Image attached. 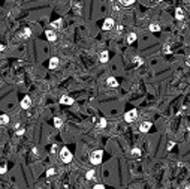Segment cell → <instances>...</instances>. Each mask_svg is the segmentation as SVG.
Returning a JSON list of instances; mask_svg holds the SVG:
<instances>
[{
  "mask_svg": "<svg viewBox=\"0 0 190 189\" xmlns=\"http://www.w3.org/2000/svg\"><path fill=\"white\" fill-rule=\"evenodd\" d=\"M60 159H62V162H64V164H69V162H72L73 155L67 147H62V150H60Z\"/></svg>",
  "mask_w": 190,
  "mask_h": 189,
  "instance_id": "6da1fadb",
  "label": "cell"
},
{
  "mask_svg": "<svg viewBox=\"0 0 190 189\" xmlns=\"http://www.w3.org/2000/svg\"><path fill=\"white\" fill-rule=\"evenodd\" d=\"M102 158H103V150H94L90 155V162L93 165H99L102 162Z\"/></svg>",
  "mask_w": 190,
  "mask_h": 189,
  "instance_id": "7a4b0ae2",
  "label": "cell"
},
{
  "mask_svg": "<svg viewBox=\"0 0 190 189\" xmlns=\"http://www.w3.org/2000/svg\"><path fill=\"white\" fill-rule=\"evenodd\" d=\"M136 119H138V111H136L135 108H133V110H129L127 113L124 114V120H126L127 123H133Z\"/></svg>",
  "mask_w": 190,
  "mask_h": 189,
  "instance_id": "3957f363",
  "label": "cell"
},
{
  "mask_svg": "<svg viewBox=\"0 0 190 189\" xmlns=\"http://www.w3.org/2000/svg\"><path fill=\"white\" fill-rule=\"evenodd\" d=\"M32 107V99H30V96H24L23 99H21V108L23 110H29Z\"/></svg>",
  "mask_w": 190,
  "mask_h": 189,
  "instance_id": "277c9868",
  "label": "cell"
},
{
  "mask_svg": "<svg viewBox=\"0 0 190 189\" xmlns=\"http://www.w3.org/2000/svg\"><path fill=\"white\" fill-rule=\"evenodd\" d=\"M114 20H112V18H106L105 21H103V24H102V29L103 30H111L112 27H114Z\"/></svg>",
  "mask_w": 190,
  "mask_h": 189,
  "instance_id": "5b68a950",
  "label": "cell"
},
{
  "mask_svg": "<svg viewBox=\"0 0 190 189\" xmlns=\"http://www.w3.org/2000/svg\"><path fill=\"white\" fill-rule=\"evenodd\" d=\"M45 38L49 42H54V41H57V33L54 30H45Z\"/></svg>",
  "mask_w": 190,
  "mask_h": 189,
  "instance_id": "8992f818",
  "label": "cell"
},
{
  "mask_svg": "<svg viewBox=\"0 0 190 189\" xmlns=\"http://www.w3.org/2000/svg\"><path fill=\"white\" fill-rule=\"evenodd\" d=\"M60 104H63V105H72V104H73V98L67 96V94H63V96L60 98Z\"/></svg>",
  "mask_w": 190,
  "mask_h": 189,
  "instance_id": "52a82bcc",
  "label": "cell"
},
{
  "mask_svg": "<svg viewBox=\"0 0 190 189\" xmlns=\"http://www.w3.org/2000/svg\"><path fill=\"white\" fill-rule=\"evenodd\" d=\"M151 126H153L151 122H142V123L139 125V131L145 134V132H148V131L151 129Z\"/></svg>",
  "mask_w": 190,
  "mask_h": 189,
  "instance_id": "ba28073f",
  "label": "cell"
},
{
  "mask_svg": "<svg viewBox=\"0 0 190 189\" xmlns=\"http://www.w3.org/2000/svg\"><path fill=\"white\" fill-rule=\"evenodd\" d=\"M106 84H108V87H112V89H115L117 86H118V83H117V78H115V77H108Z\"/></svg>",
  "mask_w": 190,
  "mask_h": 189,
  "instance_id": "9c48e42d",
  "label": "cell"
},
{
  "mask_svg": "<svg viewBox=\"0 0 190 189\" xmlns=\"http://www.w3.org/2000/svg\"><path fill=\"white\" fill-rule=\"evenodd\" d=\"M99 60H100V63H106L108 60H109V53L105 50V51H102V53L99 54Z\"/></svg>",
  "mask_w": 190,
  "mask_h": 189,
  "instance_id": "30bf717a",
  "label": "cell"
},
{
  "mask_svg": "<svg viewBox=\"0 0 190 189\" xmlns=\"http://www.w3.org/2000/svg\"><path fill=\"white\" fill-rule=\"evenodd\" d=\"M58 63H60V60H58V57H51L49 59V69H56V68L58 66Z\"/></svg>",
  "mask_w": 190,
  "mask_h": 189,
  "instance_id": "8fae6325",
  "label": "cell"
},
{
  "mask_svg": "<svg viewBox=\"0 0 190 189\" xmlns=\"http://www.w3.org/2000/svg\"><path fill=\"white\" fill-rule=\"evenodd\" d=\"M63 26V20L62 18H57V20H54L53 23H51V27L53 29H60Z\"/></svg>",
  "mask_w": 190,
  "mask_h": 189,
  "instance_id": "7c38bea8",
  "label": "cell"
},
{
  "mask_svg": "<svg viewBox=\"0 0 190 189\" xmlns=\"http://www.w3.org/2000/svg\"><path fill=\"white\" fill-rule=\"evenodd\" d=\"M94 176H96V171H94V168L88 170L87 173H85V179H87V180H93V179H94Z\"/></svg>",
  "mask_w": 190,
  "mask_h": 189,
  "instance_id": "4fadbf2b",
  "label": "cell"
},
{
  "mask_svg": "<svg viewBox=\"0 0 190 189\" xmlns=\"http://www.w3.org/2000/svg\"><path fill=\"white\" fill-rule=\"evenodd\" d=\"M136 38H138V36H136V33H133V32H132V33H129V35H127V39H126V41H127V44H133V42L136 41Z\"/></svg>",
  "mask_w": 190,
  "mask_h": 189,
  "instance_id": "5bb4252c",
  "label": "cell"
},
{
  "mask_svg": "<svg viewBox=\"0 0 190 189\" xmlns=\"http://www.w3.org/2000/svg\"><path fill=\"white\" fill-rule=\"evenodd\" d=\"M175 17H177V20H183V18H184V11L181 9V8H177V11H175Z\"/></svg>",
  "mask_w": 190,
  "mask_h": 189,
  "instance_id": "9a60e30c",
  "label": "cell"
},
{
  "mask_svg": "<svg viewBox=\"0 0 190 189\" xmlns=\"http://www.w3.org/2000/svg\"><path fill=\"white\" fill-rule=\"evenodd\" d=\"M54 126L57 128V129H60V128L63 126V119L62 117H56L54 119Z\"/></svg>",
  "mask_w": 190,
  "mask_h": 189,
  "instance_id": "2e32d148",
  "label": "cell"
},
{
  "mask_svg": "<svg viewBox=\"0 0 190 189\" xmlns=\"http://www.w3.org/2000/svg\"><path fill=\"white\" fill-rule=\"evenodd\" d=\"M0 122H2V125H8V123H9V116H8V114H2V116H0Z\"/></svg>",
  "mask_w": 190,
  "mask_h": 189,
  "instance_id": "e0dca14e",
  "label": "cell"
},
{
  "mask_svg": "<svg viewBox=\"0 0 190 189\" xmlns=\"http://www.w3.org/2000/svg\"><path fill=\"white\" fill-rule=\"evenodd\" d=\"M30 35H32V29H30V27H25V29L23 30V38L27 39V38H30Z\"/></svg>",
  "mask_w": 190,
  "mask_h": 189,
  "instance_id": "ac0fdd59",
  "label": "cell"
},
{
  "mask_svg": "<svg viewBox=\"0 0 190 189\" xmlns=\"http://www.w3.org/2000/svg\"><path fill=\"white\" fill-rule=\"evenodd\" d=\"M120 5H123V6H130L135 3V0H118Z\"/></svg>",
  "mask_w": 190,
  "mask_h": 189,
  "instance_id": "d6986e66",
  "label": "cell"
},
{
  "mask_svg": "<svg viewBox=\"0 0 190 189\" xmlns=\"http://www.w3.org/2000/svg\"><path fill=\"white\" fill-rule=\"evenodd\" d=\"M150 30H151V32H159V30H160V26H159L157 23H151V24H150Z\"/></svg>",
  "mask_w": 190,
  "mask_h": 189,
  "instance_id": "ffe728a7",
  "label": "cell"
},
{
  "mask_svg": "<svg viewBox=\"0 0 190 189\" xmlns=\"http://www.w3.org/2000/svg\"><path fill=\"white\" fill-rule=\"evenodd\" d=\"M108 122H106V119H100L99 120V128H106Z\"/></svg>",
  "mask_w": 190,
  "mask_h": 189,
  "instance_id": "44dd1931",
  "label": "cell"
},
{
  "mask_svg": "<svg viewBox=\"0 0 190 189\" xmlns=\"http://www.w3.org/2000/svg\"><path fill=\"white\" fill-rule=\"evenodd\" d=\"M132 155H133V156H139V155H141V149L133 147V149H132Z\"/></svg>",
  "mask_w": 190,
  "mask_h": 189,
  "instance_id": "7402d4cb",
  "label": "cell"
},
{
  "mask_svg": "<svg viewBox=\"0 0 190 189\" xmlns=\"http://www.w3.org/2000/svg\"><path fill=\"white\" fill-rule=\"evenodd\" d=\"M133 62L138 63V65H142V63H144V60H142L141 57H133Z\"/></svg>",
  "mask_w": 190,
  "mask_h": 189,
  "instance_id": "603a6c76",
  "label": "cell"
},
{
  "mask_svg": "<svg viewBox=\"0 0 190 189\" xmlns=\"http://www.w3.org/2000/svg\"><path fill=\"white\" fill-rule=\"evenodd\" d=\"M54 173H56V170H54V168H49V170H48V171H47V176H48V177H49V176H53V174H54Z\"/></svg>",
  "mask_w": 190,
  "mask_h": 189,
  "instance_id": "cb8c5ba5",
  "label": "cell"
},
{
  "mask_svg": "<svg viewBox=\"0 0 190 189\" xmlns=\"http://www.w3.org/2000/svg\"><path fill=\"white\" fill-rule=\"evenodd\" d=\"M163 53H165V54H169V53H171V48H169V45H165V48H163Z\"/></svg>",
  "mask_w": 190,
  "mask_h": 189,
  "instance_id": "d4e9b609",
  "label": "cell"
},
{
  "mask_svg": "<svg viewBox=\"0 0 190 189\" xmlns=\"http://www.w3.org/2000/svg\"><path fill=\"white\" fill-rule=\"evenodd\" d=\"M175 146V143L174 141H169V144H168V150H172V147Z\"/></svg>",
  "mask_w": 190,
  "mask_h": 189,
  "instance_id": "484cf974",
  "label": "cell"
},
{
  "mask_svg": "<svg viewBox=\"0 0 190 189\" xmlns=\"http://www.w3.org/2000/svg\"><path fill=\"white\" fill-rule=\"evenodd\" d=\"M51 152H53V153L57 152V144H53V146H51Z\"/></svg>",
  "mask_w": 190,
  "mask_h": 189,
  "instance_id": "4316f807",
  "label": "cell"
},
{
  "mask_svg": "<svg viewBox=\"0 0 190 189\" xmlns=\"http://www.w3.org/2000/svg\"><path fill=\"white\" fill-rule=\"evenodd\" d=\"M6 171H8V168H6V165H3L2 168H0V173H2V174H5V173H6Z\"/></svg>",
  "mask_w": 190,
  "mask_h": 189,
  "instance_id": "83f0119b",
  "label": "cell"
},
{
  "mask_svg": "<svg viewBox=\"0 0 190 189\" xmlns=\"http://www.w3.org/2000/svg\"><path fill=\"white\" fill-rule=\"evenodd\" d=\"M93 189H105V186H103V185H100V183H99V185H96V186H94Z\"/></svg>",
  "mask_w": 190,
  "mask_h": 189,
  "instance_id": "f1b7e54d",
  "label": "cell"
},
{
  "mask_svg": "<svg viewBox=\"0 0 190 189\" xmlns=\"http://www.w3.org/2000/svg\"><path fill=\"white\" fill-rule=\"evenodd\" d=\"M24 134V129H20V131H16V135H23Z\"/></svg>",
  "mask_w": 190,
  "mask_h": 189,
  "instance_id": "f546056e",
  "label": "cell"
},
{
  "mask_svg": "<svg viewBox=\"0 0 190 189\" xmlns=\"http://www.w3.org/2000/svg\"><path fill=\"white\" fill-rule=\"evenodd\" d=\"M186 65H187V66H190V56H189V57H187V60H186Z\"/></svg>",
  "mask_w": 190,
  "mask_h": 189,
  "instance_id": "4dcf8cb0",
  "label": "cell"
},
{
  "mask_svg": "<svg viewBox=\"0 0 190 189\" xmlns=\"http://www.w3.org/2000/svg\"><path fill=\"white\" fill-rule=\"evenodd\" d=\"M184 189H190V183H189V185H187V186H186Z\"/></svg>",
  "mask_w": 190,
  "mask_h": 189,
  "instance_id": "1f68e13d",
  "label": "cell"
},
{
  "mask_svg": "<svg viewBox=\"0 0 190 189\" xmlns=\"http://www.w3.org/2000/svg\"><path fill=\"white\" fill-rule=\"evenodd\" d=\"M189 131H190V126H189Z\"/></svg>",
  "mask_w": 190,
  "mask_h": 189,
  "instance_id": "d6a6232c",
  "label": "cell"
}]
</instances>
